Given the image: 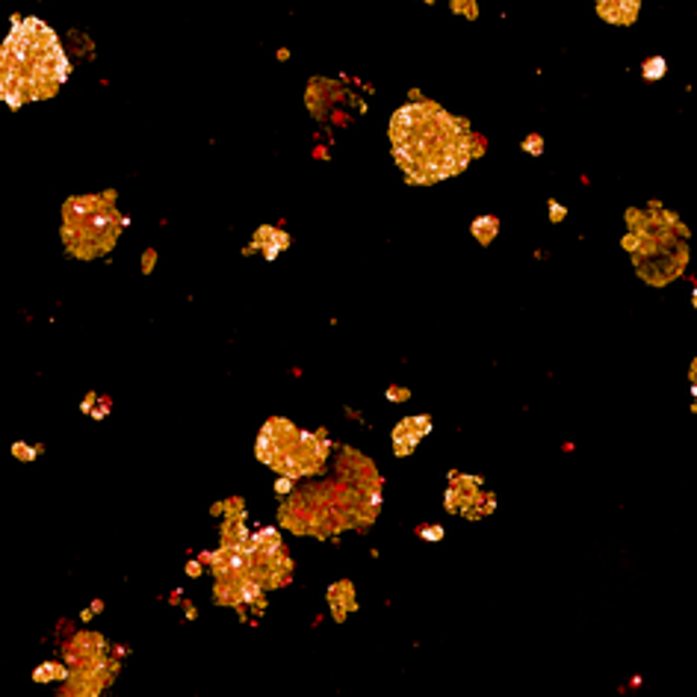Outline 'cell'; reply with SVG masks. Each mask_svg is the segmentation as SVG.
I'll return each mask as SVG.
<instances>
[{"mask_svg":"<svg viewBox=\"0 0 697 697\" xmlns=\"http://www.w3.org/2000/svg\"><path fill=\"white\" fill-rule=\"evenodd\" d=\"M390 142L396 163L417 183L452 178L476 151L467 124L426 101L408 104L393 116Z\"/></svg>","mask_w":697,"mask_h":697,"instance_id":"6da1fadb","label":"cell"},{"mask_svg":"<svg viewBox=\"0 0 697 697\" xmlns=\"http://www.w3.org/2000/svg\"><path fill=\"white\" fill-rule=\"evenodd\" d=\"M68 71L56 33L39 18H24L0 45V101L21 107L51 98L66 83Z\"/></svg>","mask_w":697,"mask_h":697,"instance_id":"7a4b0ae2","label":"cell"},{"mask_svg":"<svg viewBox=\"0 0 697 697\" xmlns=\"http://www.w3.org/2000/svg\"><path fill=\"white\" fill-rule=\"evenodd\" d=\"M128 219L118 213L116 192L74 195L62 204V243L68 254L92 260L107 254L118 243Z\"/></svg>","mask_w":697,"mask_h":697,"instance_id":"3957f363","label":"cell"},{"mask_svg":"<svg viewBox=\"0 0 697 697\" xmlns=\"http://www.w3.org/2000/svg\"><path fill=\"white\" fill-rule=\"evenodd\" d=\"M629 228L632 233L624 245L632 252V260L647 281L665 284L686 266V245L680 243L682 225H677L665 210L629 213Z\"/></svg>","mask_w":697,"mask_h":697,"instance_id":"277c9868","label":"cell"},{"mask_svg":"<svg viewBox=\"0 0 697 697\" xmlns=\"http://www.w3.org/2000/svg\"><path fill=\"white\" fill-rule=\"evenodd\" d=\"M257 458L272 467L281 479H302L316 476L325 467L328 443L322 434L298 431L290 420L275 417L260 429L257 438Z\"/></svg>","mask_w":697,"mask_h":697,"instance_id":"5b68a950","label":"cell"},{"mask_svg":"<svg viewBox=\"0 0 697 697\" xmlns=\"http://www.w3.org/2000/svg\"><path fill=\"white\" fill-rule=\"evenodd\" d=\"M446 508L464 517H484L493 508V496L479 491L476 479L452 476V488L446 491Z\"/></svg>","mask_w":697,"mask_h":697,"instance_id":"8992f818","label":"cell"},{"mask_svg":"<svg viewBox=\"0 0 697 697\" xmlns=\"http://www.w3.org/2000/svg\"><path fill=\"white\" fill-rule=\"evenodd\" d=\"M107 641L98 632H77L68 647H66V659L71 671H89L92 665H98L101 659H107Z\"/></svg>","mask_w":697,"mask_h":697,"instance_id":"52a82bcc","label":"cell"},{"mask_svg":"<svg viewBox=\"0 0 697 697\" xmlns=\"http://www.w3.org/2000/svg\"><path fill=\"white\" fill-rule=\"evenodd\" d=\"M429 429H431L429 417H408V420H402L399 426L393 429V452L396 455H411L422 434H429Z\"/></svg>","mask_w":697,"mask_h":697,"instance_id":"ba28073f","label":"cell"},{"mask_svg":"<svg viewBox=\"0 0 697 697\" xmlns=\"http://www.w3.org/2000/svg\"><path fill=\"white\" fill-rule=\"evenodd\" d=\"M638 6H641V0H597V9H600V15H603L606 21H612V24H629V21H636Z\"/></svg>","mask_w":697,"mask_h":697,"instance_id":"9c48e42d","label":"cell"},{"mask_svg":"<svg viewBox=\"0 0 697 697\" xmlns=\"http://www.w3.org/2000/svg\"><path fill=\"white\" fill-rule=\"evenodd\" d=\"M328 603H331V615L334 620H343L346 612H355L358 600H355V588L352 582H337L328 588Z\"/></svg>","mask_w":697,"mask_h":697,"instance_id":"30bf717a","label":"cell"},{"mask_svg":"<svg viewBox=\"0 0 697 697\" xmlns=\"http://www.w3.org/2000/svg\"><path fill=\"white\" fill-rule=\"evenodd\" d=\"M287 245H290V236L284 231H275V228H260L254 233V240H252V248H260V252L266 254V260H272L281 248H287Z\"/></svg>","mask_w":697,"mask_h":697,"instance_id":"8fae6325","label":"cell"},{"mask_svg":"<svg viewBox=\"0 0 697 697\" xmlns=\"http://www.w3.org/2000/svg\"><path fill=\"white\" fill-rule=\"evenodd\" d=\"M71 668L59 665V662H45L33 671V682H56V680H68Z\"/></svg>","mask_w":697,"mask_h":697,"instance_id":"7c38bea8","label":"cell"},{"mask_svg":"<svg viewBox=\"0 0 697 697\" xmlns=\"http://www.w3.org/2000/svg\"><path fill=\"white\" fill-rule=\"evenodd\" d=\"M473 231H476V236L482 243H488L491 236L496 233V219H479L476 225H473Z\"/></svg>","mask_w":697,"mask_h":697,"instance_id":"4fadbf2b","label":"cell"},{"mask_svg":"<svg viewBox=\"0 0 697 697\" xmlns=\"http://www.w3.org/2000/svg\"><path fill=\"white\" fill-rule=\"evenodd\" d=\"M12 455L15 458H21V461H36V455H39V450H33V446H27V443H12Z\"/></svg>","mask_w":697,"mask_h":697,"instance_id":"5bb4252c","label":"cell"},{"mask_svg":"<svg viewBox=\"0 0 697 697\" xmlns=\"http://www.w3.org/2000/svg\"><path fill=\"white\" fill-rule=\"evenodd\" d=\"M420 538L438 541V538H443V529H441V526H426V529H420Z\"/></svg>","mask_w":697,"mask_h":697,"instance_id":"9a60e30c","label":"cell"},{"mask_svg":"<svg viewBox=\"0 0 697 697\" xmlns=\"http://www.w3.org/2000/svg\"><path fill=\"white\" fill-rule=\"evenodd\" d=\"M204 574V565L201 562H198V558H195V562H186V576H192V579H198V576H201Z\"/></svg>","mask_w":697,"mask_h":697,"instance_id":"2e32d148","label":"cell"},{"mask_svg":"<svg viewBox=\"0 0 697 697\" xmlns=\"http://www.w3.org/2000/svg\"><path fill=\"white\" fill-rule=\"evenodd\" d=\"M142 269H145V272H151V269H154V252H151V248H148V252H145V260H142Z\"/></svg>","mask_w":697,"mask_h":697,"instance_id":"e0dca14e","label":"cell"},{"mask_svg":"<svg viewBox=\"0 0 697 697\" xmlns=\"http://www.w3.org/2000/svg\"><path fill=\"white\" fill-rule=\"evenodd\" d=\"M390 399H393V402H402V399H408V390H396V388H393V390H390Z\"/></svg>","mask_w":697,"mask_h":697,"instance_id":"ac0fdd59","label":"cell"},{"mask_svg":"<svg viewBox=\"0 0 697 697\" xmlns=\"http://www.w3.org/2000/svg\"><path fill=\"white\" fill-rule=\"evenodd\" d=\"M290 482H293V479H281V482L275 484V491H278V493H290Z\"/></svg>","mask_w":697,"mask_h":697,"instance_id":"d6986e66","label":"cell"},{"mask_svg":"<svg viewBox=\"0 0 697 697\" xmlns=\"http://www.w3.org/2000/svg\"><path fill=\"white\" fill-rule=\"evenodd\" d=\"M183 608H186V618H190V620H195V618H198V608H195L192 603H183Z\"/></svg>","mask_w":697,"mask_h":697,"instance_id":"ffe728a7","label":"cell"},{"mask_svg":"<svg viewBox=\"0 0 697 697\" xmlns=\"http://www.w3.org/2000/svg\"><path fill=\"white\" fill-rule=\"evenodd\" d=\"M89 612H92V615H101V612H104V600H95V603L89 606Z\"/></svg>","mask_w":697,"mask_h":697,"instance_id":"44dd1931","label":"cell"},{"mask_svg":"<svg viewBox=\"0 0 697 697\" xmlns=\"http://www.w3.org/2000/svg\"><path fill=\"white\" fill-rule=\"evenodd\" d=\"M169 600H171V603H181V600H183V591H181V588H174V591L169 594Z\"/></svg>","mask_w":697,"mask_h":697,"instance_id":"7402d4cb","label":"cell"},{"mask_svg":"<svg viewBox=\"0 0 697 697\" xmlns=\"http://www.w3.org/2000/svg\"><path fill=\"white\" fill-rule=\"evenodd\" d=\"M691 388H694V399H697V360H694V367H691Z\"/></svg>","mask_w":697,"mask_h":697,"instance_id":"603a6c76","label":"cell"},{"mask_svg":"<svg viewBox=\"0 0 697 697\" xmlns=\"http://www.w3.org/2000/svg\"><path fill=\"white\" fill-rule=\"evenodd\" d=\"M694 302H697V293H694Z\"/></svg>","mask_w":697,"mask_h":697,"instance_id":"cb8c5ba5","label":"cell"}]
</instances>
